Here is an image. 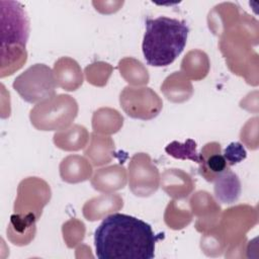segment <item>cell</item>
<instances>
[{"label": "cell", "mask_w": 259, "mask_h": 259, "mask_svg": "<svg viewBox=\"0 0 259 259\" xmlns=\"http://www.w3.org/2000/svg\"><path fill=\"white\" fill-rule=\"evenodd\" d=\"M158 237L146 222L124 213L106 217L94 233L99 259H152Z\"/></svg>", "instance_id": "cell-1"}, {"label": "cell", "mask_w": 259, "mask_h": 259, "mask_svg": "<svg viewBox=\"0 0 259 259\" xmlns=\"http://www.w3.org/2000/svg\"><path fill=\"white\" fill-rule=\"evenodd\" d=\"M143 38V54L148 65L166 67L183 52L189 27L184 20L166 16L147 18Z\"/></svg>", "instance_id": "cell-2"}, {"label": "cell", "mask_w": 259, "mask_h": 259, "mask_svg": "<svg viewBox=\"0 0 259 259\" xmlns=\"http://www.w3.org/2000/svg\"><path fill=\"white\" fill-rule=\"evenodd\" d=\"M78 105L74 98L60 94L52 96L30 110L31 123L40 131H61L75 119Z\"/></svg>", "instance_id": "cell-3"}, {"label": "cell", "mask_w": 259, "mask_h": 259, "mask_svg": "<svg viewBox=\"0 0 259 259\" xmlns=\"http://www.w3.org/2000/svg\"><path fill=\"white\" fill-rule=\"evenodd\" d=\"M57 85L53 71L44 64L29 67L13 82V88L29 103L41 102L54 96Z\"/></svg>", "instance_id": "cell-4"}, {"label": "cell", "mask_w": 259, "mask_h": 259, "mask_svg": "<svg viewBox=\"0 0 259 259\" xmlns=\"http://www.w3.org/2000/svg\"><path fill=\"white\" fill-rule=\"evenodd\" d=\"M119 101L125 113L134 118L151 119L162 108L161 99L151 88L125 87L120 93Z\"/></svg>", "instance_id": "cell-5"}, {"label": "cell", "mask_w": 259, "mask_h": 259, "mask_svg": "<svg viewBox=\"0 0 259 259\" xmlns=\"http://www.w3.org/2000/svg\"><path fill=\"white\" fill-rule=\"evenodd\" d=\"M50 198L51 190L49 185L41 179L29 177L19 184L14 211L17 213H33L39 219L42 208Z\"/></svg>", "instance_id": "cell-6"}, {"label": "cell", "mask_w": 259, "mask_h": 259, "mask_svg": "<svg viewBox=\"0 0 259 259\" xmlns=\"http://www.w3.org/2000/svg\"><path fill=\"white\" fill-rule=\"evenodd\" d=\"M130 187L139 196H148L158 188L159 173L158 169L151 164L148 155L143 153L133 157L128 165Z\"/></svg>", "instance_id": "cell-7"}, {"label": "cell", "mask_w": 259, "mask_h": 259, "mask_svg": "<svg viewBox=\"0 0 259 259\" xmlns=\"http://www.w3.org/2000/svg\"><path fill=\"white\" fill-rule=\"evenodd\" d=\"M199 173L208 182L214 179L228 169V163L218 143L206 144L199 154Z\"/></svg>", "instance_id": "cell-8"}, {"label": "cell", "mask_w": 259, "mask_h": 259, "mask_svg": "<svg viewBox=\"0 0 259 259\" xmlns=\"http://www.w3.org/2000/svg\"><path fill=\"white\" fill-rule=\"evenodd\" d=\"M38 219L33 213H17L11 215L7 229L8 239L17 246H24L34 238L35 223Z\"/></svg>", "instance_id": "cell-9"}, {"label": "cell", "mask_w": 259, "mask_h": 259, "mask_svg": "<svg viewBox=\"0 0 259 259\" xmlns=\"http://www.w3.org/2000/svg\"><path fill=\"white\" fill-rule=\"evenodd\" d=\"M55 75L57 84L65 90H76L82 84L81 69L72 59H60L55 65Z\"/></svg>", "instance_id": "cell-10"}, {"label": "cell", "mask_w": 259, "mask_h": 259, "mask_svg": "<svg viewBox=\"0 0 259 259\" xmlns=\"http://www.w3.org/2000/svg\"><path fill=\"white\" fill-rule=\"evenodd\" d=\"M241 192L240 181L229 168L214 179V195L223 203L236 201Z\"/></svg>", "instance_id": "cell-11"}, {"label": "cell", "mask_w": 259, "mask_h": 259, "mask_svg": "<svg viewBox=\"0 0 259 259\" xmlns=\"http://www.w3.org/2000/svg\"><path fill=\"white\" fill-rule=\"evenodd\" d=\"M124 168L119 166H111L108 168L99 169L93 179L92 185L96 190L99 191H111L122 188L125 184V178H113L117 175L123 174Z\"/></svg>", "instance_id": "cell-12"}, {"label": "cell", "mask_w": 259, "mask_h": 259, "mask_svg": "<svg viewBox=\"0 0 259 259\" xmlns=\"http://www.w3.org/2000/svg\"><path fill=\"white\" fill-rule=\"evenodd\" d=\"M88 134L84 126L74 125L63 134H56L54 136L55 144L67 151L82 149L87 143Z\"/></svg>", "instance_id": "cell-13"}, {"label": "cell", "mask_w": 259, "mask_h": 259, "mask_svg": "<svg viewBox=\"0 0 259 259\" xmlns=\"http://www.w3.org/2000/svg\"><path fill=\"white\" fill-rule=\"evenodd\" d=\"M196 144L192 140H187L184 144L173 142L166 147V152L178 159H190L199 163V155L196 153Z\"/></svg>", "instance_id": "cell-14"}, {"label": "cell", "mask_w": 259, "mask_h": 259, "mask_svg": "<svg viewBox=\"0 0 259 259\" xmlns=\"http://www.w3.org/2000/svg\"><path fill=\"white\" fill-rule=\"evenodd\" d=\"M224 157L228 165L232 166L246 158V151L240 143H231L224 152Z\"/></svg>", "instance_id": "cell-15"}]
</instances>
